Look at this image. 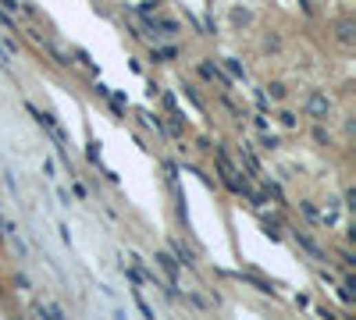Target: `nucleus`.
<instances>
[{
    "mask_svg": "<svg viewBox=\"0 0 356 320\" xmlns=\"http://www.w3.org/2000/svg\"><path fill=\"white\" fill-rule=\"evenodd\" d=\"M331 114V100L321 93V89H313L310 96H306V118H313V121H324Z\"/></svg>",
    "mask_w": 356,
    "mask_h": 320,
    "instance_id": "obj_1",
    "label": "nucleus"
},
{
    "mask_svg": "<svg viewBox=\"0 0 356 320\" xmlns=\"http://www.w3.org/2000/svg\"><path fill=\"white\" fill-rule=\"evenodd\" d=\"M335 39H339V47H346V50H353L356 47V18H339L335 21Z\"/></svg>",
    "mask_w": 356,
    "mask_h": 320,
    "instance_id": "obj_2",
    "label": "nucleus"
},
{
    "mask_svg": "<svg viewBox=\"0 0 356 320\" xmlns=\"http://www.w3.org/2000/svg\"><path fill=\"white\" fill-rule=\"evenodd\" d=\"M218 167H221V175H224V185H228V189H232V192H246V178H239L235 164L228 160L224 153H218Z\"/></svg>",
    "mask_w": 356,
    "mask_h": 320,
    "instance_id": "obj_3",
    "label": "nucleus"
},
{
    "mask_svg": "<svg viewBox=\"0 0 356 320\" xmlns=\"http://www.w3.org/2000/svg\"><path fill=\"white\" fill-rule=\"evenodd\" d=\"M146 25L157 29L160 36H175V32H182V25H178L175 18H154V14H146Z\"/></svg>",
    "mask_w": 356,
    "mask_h": 320,
    "instance_id": "obj_4",
    "label": "nucleus"
},
{
    "mask_svg": "<svg viewBox=\"0 0 356 320\" xmlns=\"http://www.w3.org/2000/svg\"><path fill=\"white\" fill-rule=\"evenodd\" d=\"M157 264L164 267V274L171 277V285H175V281H178V260H175V256H167V253H157Z\"/></svg>",
    "mask_w": 356,
    "mask_h": 320,
    "instance_id": "obj_5",
    "label": "nucleus"
},
{
    "mask_svg": "<svg viewBox=\"0 0 356 320\" xmlns=\"http://www.w3.org/2000/svg\"><path fill=\"white\" fill-rule=\"evenodd\" d=\"M296 239H300V246H303V249L313 256V260H328V253H324L317 242H313V239H306V235H300V231H296Z\"/></svg>",
    "mask_w": 356,
    "mask_h": 320,
    "instance_id": "obj_6",
    "label": "nucleus"
},
{
    "mask_svg": "<svg viewBox=\"0 0 356 320\" xmlns=\"http://www.w3.org/2000/svg\"><path fill=\"white\" fill-rule=\"evenodd\" d=\"M200 75H203V78H218L221 85H228V78H224V75H221V72L214 68V64H207V61L200 64Z\"/></svg>",
    "mask_w": 356,
    "mask_h": 320,
    "instance_id": "obj_7",
    "label": "nucleus"
},
{
    "mask_svg": "<svg viewBox=\"0 0 356 320\" xmlns=\"http://www.w3.org/2000/svg\"><path fill=\"white\" fill-rule=\"evenodd\" d=\"M171 246H175V253H178V260H182V264H185V267H193V264H196V256H193V253H189V249H185V246H182V242H171Z\"/></svg>",
    "mask_w": 356,
    "mask_h": 320,
    "instance_id": "obj_8",
    "label": "nucleus"
},
{
    "mask_svg": "<svg viewBox=\"0 0 356 320\" xmlns=\"http://www.w3.org/2000/svg\"><path fill=\"white\" fill-rule=\"evenodd\" d=\"M224 68H228V72H232L235 78H246V68H242V64H239L235 57H224Z\"/></svg>",
    "mask_w": 356,
    "mask_h": 320,
    "instance_id": "obj_9",
    "label": "nucleus"
},
{
    "mask_svg": "<svg viewBox=\"0 0 356 320\" xmlns=\"http://www.w3.org/2000/svg\"><path fill=\"white\" fill-rule=\"evenodd\" d=\"M232 21H235V25H249V21H253V14H249L246 8H235V11H232Z\"/></svg>",
    "mask_w": 356,
    "mask_h": 320,
    "instance_id": "obj_10",
    "label": "nucleus"
},
{
    "mask_svg": "<svg viewBox=\"0 0 356 320\" xmlns=\"http://www.w3.org/2000/svg\"><path fill=\"white\" fill-rule=\"evenodd\" d=\"M285 93H289V89H285L282 82H271V85H267V96H271V100H285Z\"/></svg>",
    "mask_w": 356,
    "mask_h": 320,
    "instance_id": "obj_11",
    "label": "nucleus"
},
{
    "mask_svg": "<svg viewBox=\"0 0 356 320\" xmlns=\"http://www.w3.org/2000/svg\"><path fill=\"white\" fill-rule=\"evenodd\" d=\"M353 288H356V281L346 277V281H342V303H353Z\"/></svg>",
    "mask_w": 356,
    "mask_h": 320,
    "instance_id": "obj_12",
    "label": "nucleus"
},
{
    "mask_svg": "<svg viewBox=\"0 0 356 320\" xmlns=\"http://www.w3.org/2000/svg\"><path fill=\"white\" fill-rule=\"evenodd\" d=\"M278 118H282V125H285V128H296V125H300V121H296V114H292V111H282Z\"/></svg>",
    "mask_w": 356,
    "mask_h": 320,
    "instance_id": "obj_13",
    "label": "nucleus"
},
{
    "mask_svg": "<svg viewBox=\"0 0 356 320\" xmlns=\"http://www.w3.org/2000/svg\"><path fill=\"white\" fill-rule=\"evenodd\" d=\"M278 47H282L278 36H267V39H264V50H278Z\"/></svg>",
    "mask_w": 356,
    "mask_h": 320,
    "instance_id": "obj_14",
    "label": "nucleus"
}]
</instances>
